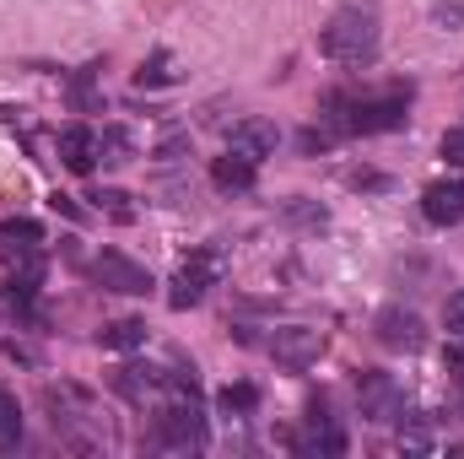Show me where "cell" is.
Here are the masks:
<instances>
[{"label":"cell","mask_w":464,"mask_h":459,"mask_svg":"<svg viewBox=\"0 0 464 459\" xmlns=\"http://www.w3.org/2000/svg\"><path fill=\"white\" fill-rule=\"evenodd\" d=\"M378 11L372 5H341L324 27H319V54L341 71H362L378 60Z\"/></svg>","instance_id":"6da1fadb"},{"label":"cell","mask_w":464,"mask_h":459,"mask_svg":"<svg viewBox=\"0 0 464 459\" xmlns=\"http://www.w3.org/2000/svg\"><path fill=\"white\" fill-rule=\"evenodd\" d=\"M151 449H168V454L206 449V411H200V395H195V373L173 378V395L151 422Z\"/></svg>","instance_id":"7a4b0ae2"},{"label":"cell","mask_w":464,"mask_h":459,"mask_svg":"<svg viewBox=\"0 0 464 459\" xmlns=\"http://www.w3.org/2000/svg\"><path fill=\"white\" fill-rule=\"evenodd\" d=\"M335 109V130L341 135H378V130H400L405 124V109H411V87L405 93H383V98H356V103H346V98H335L330 103Z\"/></svg>","instance_id":"3957f363"},{"label":"cell","mask_w":464,"mask_h":459,"mask_svg":"<svg viewBox=\"0 0 464 459\" xmlns=\"http://www.w3.org/2000/svg\"><path fill=\"white\" fill-rule=\"evenodd\" d=\"M217 276H222V254H217V249H195V254L179 265L168 303H173V308H195V303H206V292L217 287Z\"/></svg>","instance_id":"277c9868"},{"label":"cell","mask_w":464,"mask_h":459,"mask_svg":"<svg viewBox=\"0 0 464 459\" xmlns=\"http://www.w3.org/2000/svg\"><path fill=\"white\" fill-rule=\"evenodd\" d=\"M372 341L383 346V351H421L427 346V319L416 308H405V303H389L372 319Z\"/></svg>","instance_id":"5b68a950"},{"label":"cell","mask_w":464,"mask_h":459,"mask_svg":"<svg viewBox=\"0 0 464 459\" xmlns=\"http://www.w3.org/2000/svg\"><path fill=\"white\" fill-rule=\"evenodd\" d=\"M92 281H98L103 292H119V298H146V292H151V270L135 265V259L119 254V249H103V254L92 259Z\"/></svg>","instance_id":"8992f818"},{"label":"cell","mask_w":464,"mask_h":459,"mask_svg":"<svg viewBox=\"0 0 464 459\" xmlns=\"http://www.w3.org/2000/svg\"><path fill=\"white\" fill-rule=\"evenodd\" d=\"M270 356H276L286 373H308V367L324 356V330H314V325H286V330L270 336Z\"/></svg>","instance_id":"52a82bcc"},{"label":"cell","mask_w":464,"mask_h":459,"mask_svg":"<svg viewBox=\"0 0 464 459\" xmlns=\"http://www.w3.org/2000/svg\"><path fill=\"white\" fill-rule=\"evenodd\" d=\"M356 400H362V416H367V422H394V416H405V395H400V384H394L389 373H362V378H356Z\"/></svg>","instance_id":"ba28073f"},{"label":"cell","mask_w":464,"mask_h":459,"mask_svg":"<svg viewBox=\"0 0 464 459\" xmlns=\"http://www.w3.org/2000/svg\"><path fill=\"white\" fill-rule=\"evenodd\" d=\"M421 217L432 228H459L464 222V179H438L421 195Z\"/></svg>","instance_id":"9c48e42d"},{"label":"cell","mask_w":464,"mask_h":459,"mask_svg":"<svg viewBox=\"0 0 464 459\" xmlns=\"http://www.w3.org/2000/svg\"><path fill=\"white\" fill-rule=\"evenodd\" d=\"M276 146H281V130H276L270 119H237L232 135H227V151L248 157V162H265Z\"/></svg>","instance_id":"30bf717a"},{"label":"cell","mask_w":464,"mask_h":459,"mask_svg":"<svg viewBox=\"0 0 464 459\" xmlns=\"http://www.w3.org/2000/svg\"><path fill=\"white\" fill-rule=\"evenodd\" d=\"M54 146H60V162H65L71 173H92V168H98V135H92L87 124H65Z\"/></svg>","instance_id":"8fae6325"},{"label":"cell","mask_w":464,"mask_h":459,"mask_svg":"<svg viewBox=\"0 0 464 459\" xmlns=\"http://www.w3.org/2000/svg\"><path fill=\"white\" fill-rule=\"evenodd\" d=\"M211 184H217L222 195H243V190H254V162L237 157V151L217 157V162H211Z\"/></svg>","instance_id":"7c38bea8"},{"label":"cell","mask_w":464,"mask_h":459,"mask_svg":"<svg viewBox=\"0 0 464 459\" xmlns=\"http://www.w3.org/2000/svg\"><path fill=\"white\" fill-rule=\"evenodd\" d=\"M173 82H179V60H173L168 49L146 54V60H140V71H135V87H173Z\"/></svg>","instance_id":"4fadbf2b"},{"label":"cell","mask_w":464,"mask_h":459,"mask_svg":"<svg viewBox=\"0 0 464 459\" xmlns=\"http://www.w3.org/2000/svg\"><path fill=\"white\" fill-rule=\"evenodd\" d=\"M157 384H162V378H157L151 367H119L114 373V389L124 400H135V405H146V395H157Z\"/></svg>","instance_id":"5bb4252c"},{"label":"cell","mask_w":464,"mask_h":459,"mask_svg":"<svg viewBox=\"0 0 464 459\" xmlns=\"http://www.w3.org/2000/svg\"><path fill=\"white\" fill-rule=\"evenodd\" d=\"M98 341L109 351H135V346H146V319H114V325H103Z\"/></svg>","instance_id":"9a60e30c"},{"label":"cell","mask_w":464,"mask_h":459,"mask_svg":"<svg viewBox=\"0 0 464 459\" xmlns=\"http://www.w3.org/2000/svg\"><path fill=\"white\" fill-rule=\"evenodd\" d=\"M130 151H135L130 130H119V124H109V130L98 135V157H103L109 168H124V162H130Z\"/></svg>","instance_id":"2e32d148"},{"label":"cell","mask_w":464,"mask_h":459,"mask_svg":"<svg viewBox=\"0 0 464 459\" xmlns=\"http://www.w3.org/2000/svg\"><path fill=\"white\" fill-rule=\"evenodd\" d=\"M217 405H222L227 416H254V411H259V389H254V384H227V389L217 395Z\"/></svg>","instance_id":"e0dca14e"},{"label":"cell","mask_w":464,"mask_h":459,"mask_svg":"<svg viewBox=\"0 0 464 459\" xmlns=\"http://www.w3.org/2000/svg\"><path fill=\"white\" fill-rule=\"evenodd\" d=\"M22 444V405L11 389H0V449H16Z\"/></svg>","instance_id":"ac0fdd59"},{"label":"cell","mask_w":464,"mask_h":459,"mask_svg":"<svg viewBox=\"0 0 464 459\" xmlns=\"http://www.w3.org/2000/svg\"><path fill=\"white\" fill-rule=\"evenodd\" d=\"M0 238H11L16 249H38V243H44V228L27 222V217H11V222H0Z\"/></svg>","instance_id":"d6986e66"},{"label":"cell","mask_w":464,"mask_h":459,"mask_svg":"<svg viewBox=\"0 0 464 459\" xmlns=\"http://www.w3.org/2000/svg\"><path fill=\"white\" fill-rule=\"evenodd\" d=\"M92 200H98V211H109L114 222H135V211H130V195H124V190H98Z\"/></svg>","instance_id":"ffe728a7"},{"label":"cell","mask_w":464,"mask_h":459,"mask_svg":"<svg viewBox=\"0 0 464 459\" xmlns=\"http://www.w3.org/2000/svg\"><path fill=\"white\" fill-rule=\"evenodd\" d=\"M443 325H449V341H464V292L443 303Z\"/></svg>","instance_id":"44dd1931"},{"label":"cell","mask_w":464,"mask_h":459,"mask_svg":"<svg viewBox=\"0 0 464 459\" xmlns=\"http://www.w3.org/2000/svg\"><path fill=\"white\" fill-rule=\"evenodd\" d=\"M71 103H76V109H98V87H92V71H82V76L71 82Z\"/></svg>","instance_id":"7402d4cb"},{"label":"cell","mask_w":464,"mask_h":459,"mask_svg":"<svg viewBox=\"0 0 464 459\" xmlns=\"http://www.w3.org/2000/svg\"><path fill=\"white\" fill-rule=\"evenodd\" d=\"M443 162H454V168H464V124H454V130H443Z\"/></svg>","instance_id":"603a6c76"},{"label":"cell","mask_w":464,"mask_h":459,"mask_svg":"<svg viewBox=\"0 0 464 459\" xmlns=\"http://www.w3.org/2000/svg\"><path fill=\"white\" fill-rule=\"evenodd\" d=\"M292 222H303V228H324L330 211H324V206H292Z\"/></svg>","instance_id":"cb8c5ba5"},{"label":"cell","mask_w":464,"mask_h":459,"mask_svg":"<svg viewBox=\"0 0 464 459\" xmlns=\"http://www.w3.org/2000/svg\"><path fill=\"white\" fill-rule=\"evenodd\" d=\"M443 367H449V373H454V378L464 384V341H454L449 351H443Z\"/></svg>","instance_id":"d4e9b609"},{"label":"cell","mask_w":464,"mask_h":459,"mask_svg":"<svg viewBox=\"0 0 464 459\" xmlns=\"http://www.w3.org/2000/svg\"><path fill=\"white\" fill-rule=\"evenodd\" d=\"M335 141V130H303V151H324Z\"/></svg>","instance_id":"484cf974"},{"label":"cell","mask_w":464,"mask_h":459,"mask_svg":"<svg viewBox=\"0 0 464 459\" xmlns=\"http://www.w3.org/2000/svg\"><path fill=\"white\" fill-rule=\"evenodd\" d=\"M351 190H383V173H351Z\"/></svg>","instance_id":"4316f807"},{"label":"cell","mask_w":464,"mask_h":459,"mask_svg":"<svg viewBox=\"0 0 464 459\" xmlns=\"http://www.w3.org/2000/svg\"><path fill=\"white\" fill-rule=\"evenodd\" d=\"M54 211H65V217H71V222H76V217H82V211H76V200H71V195H54Z\"/></svg>","instance_id":"83f0119b"},{"label":"cell","mask_w":464,"mask_h":459,"mask_svg":"<svg viewBox=\"0 0 464 459\" xmlns=\"http://www.w3.org/2000/svg\"><path fill=\"white\" fill-rule=\"evenodd\" d=\"M459 416H464V395H459Z\"/></svg>","instance_id":"f1b7e54d"}]
</instances>
